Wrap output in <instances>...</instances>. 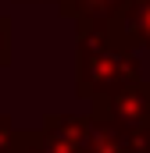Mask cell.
Returning <instances> with one entry per match:
<instances>
[{"mask_svg":"<svg viewBox=\"0 0 150 153\" xmlns=\"http://www.w3.org/2000/svg\"><path fill=\"white\" fill-rule=\"evenodd\" d=\"M143 82L140 78V57L132 46H125L111 32L104 36H79V75L75 93L86 103L107 100L114 93Z\"/></svg>","mask_w":150,"mask_h":153,"instance_id":"cell-1","label":"cell"},{"mask_svg":"<svg viewBox=\"0 0 150 153\" xmlns=\"http://www.w3.org/2000/svg\"><path fill=\"white\" fill-rule=\"evenodd\" d=\"M89 107H93L89 117L111 121L125 132H143V128H150V82H136V85L114 93L107 100H97Z\"/></svg>","mask_w":150,"mask_h":153,"instance_id":"cell-2","label":"cell"},{"mask_svg":"<svg viewBox=\"0 0 150 153\" xmlns=\"http://www.w3.org/2000/svg\"><path fill=\"white\" fill-rule=\"evenodd\" d=\"M57 11L75 22V36H104L129 7V0H54Z\"/></svg>","mask_w":150,"mask_h":153,"instance_id":"cell-3","label":"cell"},{"mask_svg":"<svg viewBox=\"0 0 150 153\" xmlns=\"http://www.w3.org/2000/svg\"><path fill=\"white\" fill-rule=\"evenodd\" d=\"M107 32L114 39H122L125 46H132L136 53L140 50L150 53V0H129V7L118 14V22Z\"/></svg>","mask_w":150,"mask_h":153,"instance_id":"cell-4","label":"cell"},{"mask_svg":"<svg viewBox=\"0 0 150 153\" xmlns=\"http://www.w3.org/2000/svg\"><path fill=\"white\" fill-rule=\"evenodd\" d=\"M11 153H82V143L46 132V128H22V132H14Z\"/></svg>","mask_w":150,"mask_h":153,"instance_id":"cell-5","label":"cell"},{"mask_svg":"<svg viewBox=\"0 0 150 153\" xmlns=\"http://www.w3.org/2000/svg\"><path fill=\"white\" fill-rule=\"evenodd\" d=\"M11 64V18L0 14V68Z\"/></svg>","mask_w":150,"mask_h":153,"instance_id":"cell-6","label":"cell"},{"mask_svg":"<svg viewBox=\"0 0 150 153\" xmlns=\"http://www.w3.org/2000/svg\"><path fill=\"white\" fill-rule=\"evenodd\" d=\"M11 143H14V121L0 114V146H11Z\"/></svg>","mask_w":150,"mask_h":153,"instance_id":"cell-7","label":"cell"},{"mask_svg":"<svg viewBox=\"0 0 150 153\" xmlns=\"http://www.w3.org/2000/svg\"><path fill=\"white\" fill-rule=\"evenodd\" d=\"M11 146H14V143H11ZM11 146H0V153H11Z\"/></svg>","mask_w":150,"mask_h":153,"instance_id":"cell-8","label":"cell"},{"mask_svg":"<svg viewBox=\"0 0 150 153\" xmlns=\"http://www.w3.org/2000/svg\"><path fill=\"white\" fill-rule=\"evenodd\" d=\"M14 4H32V0H14ZM43 4H46V0H43Z\"/></svg>","mask_w":150,"mask_h":153,"instance_id":"cell-9","label":"cell"}]
</instances>
